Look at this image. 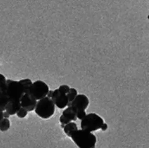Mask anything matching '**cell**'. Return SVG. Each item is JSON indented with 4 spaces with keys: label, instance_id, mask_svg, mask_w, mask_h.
I'll return each mask as SVG.
<instances>
[{
    "label": "cell",
    "instance_id": "cell-1",
    "mask_svg": "<svg viewBox=\"0 0 149 148\" xmlns=\"http://www.w3.org/2000/svg\"><path fill=\"white\" fill-rule=\"evenodd\" d=\"M73 141L80 148H94L96 142V136L91 132L77 130L70 136Z\"/></svg>",
    "mask_w": 149,
    "mask_h": 148
},
{
    "label": "cell",
    "instance_id": "cell-2",
    "mask_svg": "<svg viewBox=\"0 0 149 148\" xmlns=\"http://www.w3.org/2000/svg\"><path fill=\"white\" fill-rule=\"evenodd\" d=\"M35 111L41 118L47 119L51 117L55 112V104L50 98L46 96L37 102Z\"/></svg>",
    "mask_w": 149,
    "mask_h": 148
},
{
    "label": "cell",
    "instance_id": "cell-3",
    "mask_svg": "<svg viewBox=\"0 0 149 148\" xmlns=\"http://www.w3.org/2000/svg\"><path fill=\"white\" fill-rule=\"evenodd\" d=\"M104 123L102 118L97 114L90 113L81 119V126L82 130L91 132L101 129Z\"/></svg>",
    "mask_w": 149,
    "mask_h": 148
},
{
    "label": "cell",
    "instance_id": "cell-4",
    "mask_svg": "<svg viewBox=\"0 0 149 148\" xmlns=\"http://www.w3.org/2000/svg\"><path fill=\"white\" fill-rule=\"evenodd\" d=\"M6 92L9 98V101H20L25 94L24 88L20 83L10 79L7 80Z\"/></svg>",
    "mask_w": 149,
    "mask_h": 148
},
{
    "label": "cell",
    "instance_id": "cell-5",
    "mask_svg": "<svg viewBox=\"0 0 149 148\" xmlns=\"http://www.w3.org/2000/svg\"><path fill=\"white\" fill-rule=\"evenodd\" d=\"M48 85L43 81L38 80L33 83L29 94H31L36 100H39L46 97L49 92Z\"/></svg>",
    "mask_w": 149,
    "mask_h": 148
},
{
    "label": "cell",
    "instance_id": "cell-6",
    "mask_svg": "<svg viewBox=\"0 0 149 148\" xmlns=\"http://www.w3.org/2000/svg\"><path fill=\"white\" fill-rule=\"evenodd\" d=\"M51 99L55 105L61 109L65 108L68 104L66 94L61 91L58 89L53 91Z\"/></svg>",
    "mask_w": 149,
    "mask_h": 148
},
{
    "label": "cell",
    "instance_id": "cell-7",
    "mask_svg": "<svg viewBox=\"0 0 149 148\" xmlns=\"http://www.w3.org/2000/svg\"><path fill=\"white\" fill-rule=\"evenodd\" d=\"M89 104L88 98L84 94H77L73 101L70 106L74 108L77 112L80 110H85Z\"/></svg>",
    "mask_w": 149,
    "mask_h": 148
},
{
    "label": "cell",
    "instance_id": "cell-8",
    "mask_svg": "<svg viewBox=\"0 0 149 148\" xmlns=\"http://www.w3.org/2000/svg\"><path fill=\"white\" fill-rule=\"evenodd\" d=\"M37 100L30 94H25L20 101L21 107L28 112L33 111L35 109Z\"/></svg>",
    "mask_w": 149,
    "mask_h": 148
},
{
    "label": "cell",
    "instance_id": "cell-9",
    "mask_svg": "<svg viewBox=\"0 0 149 148\" xmlns=\"http://www.w3.org/2000/svg\"><path fill=\"white\" fill-rule=\"evenodd\" d=\"M21 107L20 101H9L6 105L5 110L10 115H14L17 114Z\"/></svg>",
    "mask_w": 149,
    "mask_h": 148
},
{
    "label": "cell",
    "instance_id": "cell-10",
    "mask_svg": "<svg viewBox=\"0 0 149 148\" xmlns=\"http://www.w3.org/2000/svg\"><path fill=\"white\" fill-rule=\"evenodd\" d=\"M62 115L71 121H76L77 120L76 110L72 106H69L65 109L63 111Z\"/></svg>",
    "mask_w": 149,
    "mask_h": 148
},
{
    "label": "cell",
    "instance_id": "cell-11",
    "mask_svg": "<svg viewBox=\"0 0 149 148\" xmlns=\"http://www.w3.org/2000/svg\"><path fill=\"white\" fill-rule=\"evenodd\" d=\"M64 132L69 137H70L71 135L75 131L78 130L77 125L74 122H70L65 126L64 128Z\"/></svg>",
    "mask_w": 149,
    "mask_h": 148
},
{
    "label": "cell",
    "instance_id": "cell-12",
    "mask_svg": "<svg viewBox=\"0 0 149 148\" xmlns=\"http://www.w3.org/2000/svg\"><path fill=\"white\" fill-rule=\"evenodd\" d=\"M9 101V98L6 91L0 92V109L3 111L5 110L6 105Z\"/></svg>",
    "mask_w": 149,
    "mask_h": 148
},
{
    "label": "cell",
    "instance_id": "cell-13",
    "mask_svg": "<svg viewBox=\"0 0 149 148\" xmlns=\"http://www.w3.org/2000/svg\"><path fill=\"white\" fill-rule=\"evenodd\" d=\"M20 84L22 85L24 88V91L25 94H29L31 86L33 83L30 79L26 78V79H22L19 81Z\"/></svg>",
    "mask_w": 149,
    "mask_h": 148
},
{
    "label": "cell",
    "instance_id": "cell-14",
    "mask_svg": "<svg viewBox=\"0 0 149 148\" xmlns=\"http://www.w3.org/2000/svg\"><path fill=\"white\" fill-rule=\"evenodd\" d=\"M77 95V91L76 89H74V88H70L69 91L67 94V96L68 100V107L70 106L71 102L75 98Z\"/></svg>",
    "mask_w": 149,
    "mask_h": 148
},
{
    "label": "cell",
    "instance_id": "cell-15",
    "mask_svg": "<svg viewBox=\"0 0 149 148\" xmlns=\"http://www.w3.org/2000/svg\"><path fill=\"white\" fill-rule=\"evenodd\" d=\"M10 121L8 119L3 118L0 122V131L5 132L10 128Z\"/></svg>",
    "mask_w": 149,
    "mask_h": 148
},
{
    "label": "cell",
    "instance_id": "cell-16",
    "mask_svg": "<svg viewBox=\"0 0 149 148\" xmlns=\"http://www.w3.org/2000/svg\"><path fill=\"white\" fill-rule=\"evenodd\" d=\"M7 88V80L5 76L0 74V92L6 91Z\"/></svg>",
    "mask_w": 149,
    "mask_h": 148
},
{
    "label": "cell",
    "instance_id": "cell-17",
    "mask_svg": "<svg viewBox=\"0 0 149 148\" xmlns=\"http://www.w3.org/2000/svg\"><path fill=\"white\" fill-rule=\"evenodd\" d=\"M28 114V111L25 109L21 107L17 113L18 117L20 118H24Z\"/></svg>",
    "mask_w": 149,
    "mask_h": 148
},
{
    "label": "cell",
    "instance_id": "cell-18",
    "mask_svg": "<svg viewBox=\"0 0 149 148\" xmlns=\"http://www.w3.org/2000/svg\"><path fill=\"white\" fill-rule=\"evenodd\" d=\"M59 120L60 122L61 123V127H62V128H64L65 126L67 124H68L70 122H71V120H70L68 119L65 117L62 114L61 115L60 117Z\"/></svg>",
    "mask_w": 149,
    "mask_h": 148
},
{
    "label": "cell",
    "instance_id": "cell-19",
    "mask_svg": "<svg viewBox=\"0 0 149 148\" xmlns=\"http://www.w3.org/2000/svg\"><path fill=\"white\" fill-rule=\"evenodd\" d=\"M86 115V113L85 110H80V111L77 112V118L79 119L80 120L83 119Z\"/></svg>",
    "mask_w": 149,
    "mask_h": 148
},
{
    "label": "cell",
    "instance_id": "cell-20",
    "mask_svg": "<svg viewBox=\"0 0 149 148\" xmlns=\"http://www.w3.org/2000/svg\"><path fill=\"white\" fill-rule=\"evenodd\" d=\"M60 91L65 94H67L68 92L69 91L70 87L67 85H62L60 86L59 88L58 89Z\"/></svg>",
    "mask_w": 149,
    "mask_h": 148
},
{
    "label": "cell",
    "instance_id": "cell-21",
    "mask_svg": "<svg viewBox=\"0 0 149 148\" xmlns=\"http://www.w3.org/2000/svg\"><path fill=\"white\" fill-rule=\"evenodd\" d=\"M108 128V125L107 124H105V123H104L102 125V126L101 128V129L103 131H105Z\"/></svg>",
    "mask_w": 149,
    "mask_h": 148
},
{
    "label": "cell",
    "instance_id": "cell-22",
    "mask_svg": "<svg viewBox=\"0 0 149 148\" xmlns=\"http://www.w3.org/2000/svg\"><path fill=\"white\" fill-rule=\"evenodd\" d=\"M10 116V115L7 112V111H6V112H3V118L7 119L9 118Z\"/></svg>",
    "mask_w": 149,
    "mask_h": 148
},
{
    "label": "cell",
    "instance_id": "cell-23",
    "mask_svg": "<svg viewBox=\"0 0 149 148\" xmlns=\"http://www.w3.org/2000/svg\"><path fill=\"white\" fill-rule=\"evenodd\" d=\"M3 111L2 110H1L0 109V122L3 119Z\"/></svg>",
    "mask_w": 149,
    "mask_h": 148
}]
</instances>
